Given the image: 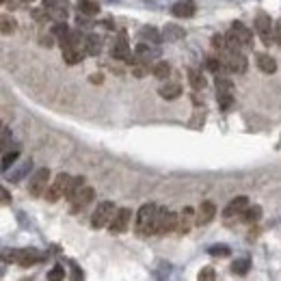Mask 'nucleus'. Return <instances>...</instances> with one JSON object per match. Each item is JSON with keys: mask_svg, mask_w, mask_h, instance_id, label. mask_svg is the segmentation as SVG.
Returning <instances> with one entry per match:
<instances>
[{"mask_svg": "<svg viewBox=\"0 0 281 281\" xmlns=\"http://www.w3.org/2000/svg\"><path fill=\"white\" fill-rule=\"evenodd\" d=\"M100 50H102V39H100L98 35H89V37H87V54L98 57Z\"/></svg>", "mask_w": 281, "mask_h": 281, "instance_id": "24", "label": "nucleus"}, {"mask_svg": "<svg viewBox=\"0 0 281 281\" xmlns=\"http://www.w3.org/2000/svg\"><path fill=\"white\" fill-rule=\"evenodd\" d=\"M22 2H31V0H22Z\"/></svg>", "mask_w": 281, "mask_h": 281, "instance_id": "44", "label": "nucleus"}, {"mask_svg": "<svg viewBox=\"0 0 281 281\" xmlns=\"http://www.w3.org/2000/svg\"><path fill=\"white\" fill-rule=\"evenodd\" d=\"M249 208V199L244 197V195H240V197H236V199H232V201H229V205L227 208H225V217H236V214H240V217H242V212L244 210Z\"/></svg>", "mask_w": 281, "mask_h": 281, "instance_id": "15", "label": "nucleus"}, {"mask_svg": "<svg viewBox=\"0 0 281 281\" xmlns=\"http://www.w3.org/2000/svg\"><path fill=\"white\" fill-rule=\"evenodd\" d=\"M59 43H61V52L67 65L80 63L82 57L87 54V37H82L78 31H69Z\"/></svg>", "mask_w": 281, "mask_h": 281, "instance_id": "1", "label": "nucleus"}, {"mask_svg": "<svg viewBox=\"0 0 281 281\" xmlns=\"http://www.w3.org/2000/svg\"><path fill=\"white\" fill-rule=\"evenodd\" d=\"M197 281H217V273H214L212 266H203L197 275Z\"/></svg>", "mask_w": 281, "mask_h": 281, "instance_id": "34", "label": "nucleus"}, {"mask_svg": "<svg viewBox=\"0 0 281 281\" xmlns=\"http://www.w3.org/2000/svg\"><path fill=\"white\" fill-rule=\"evenodd\" d=\"M80 188H84V178H82V175H80V178H74V180H72V186H69V193H67V199H69V201H72V199L76 197V193H78Z\"/></svg>", "mask_w": 281, "mask_h": 281, "instance_id": "33", "label": "nucleus"}, {"mask_svg": "<svg viewBox=\"0 0 281 281\" xmlns=\"http://www.w3.org/2000/svg\"><path fill=\"white\" fill-rule=\"evenodd\" d=\"M214 217H217V205H214L212 201H201V205L197 208L195 225H208V223H212Z\"/></svg>", "mask_w": 281, "mask_h": 281, "instance_id": "13", "label": "nucleus"}, {"mask_svg": "<svg viewBox=\"0 0 281 281\" xmlns=\"http://www.w3.org/2000/svg\"><path fill=\"white\" fill-rule=\"evenodd\" d=\"M48 180H50V169H39L37 173L31 178V182H28V193L33 195V197H41V195L48 193Z\"/></svg>", "mask_w": 281, "mask_h": 281, "instance_id": "8", "label": "nucleus"}, {"mask_svg": "<svg viewBox=\"0 0 281 281\" xmlns=\"http://www.w3.org/2000/svg\"><path fill=\"white\" fill-rule=\"evenodd\" d=\"M186 37V31L180 26H175V24H167V28H164V39L167 41H180V39Z\"/></svg>", "mask_w": 281, "mask_h": 281, "instance_id": "22", "label": "nucleus"}, {"mask_svg": "<svg viewBox=\"0 0 281 281\" xmlns=\"http://www.w3.org/2000/svg\"><path fill=\"white\" fill-rule=\"evenodd\" d=\"M223 65L229 69L232 74H244L247 72V57L238 50H225L223 52Z\"/></svg>", "mask_w": 281, "mask_h": 281, "instance_id": "7", "label": "nucleus"}, {"mask_svg": "<svg viewBox=\"0 0 281 281\" xmlns=\"http://www.w3.org/2000/svg\"><path fill=\"white\" fill-rule=\"evenodd\" d=\"M140 39H143V41H152V43H158L160 41V33L156 31V28H152V26H145V28H140Z\"/></svg>", "mask_w": 281, "mask_h": 281, "instance_id": "29", "label": "nucleus"}, {"mask_svg": "<svg viewBox=\"0 0 281 281\" xmlns=\"http://www.w3.org/2000/svg\"><path fill=\"white\" fill-rule=\"evenodd\" d=\"M0 195H2V203H9V201H11V197H9V190H7V188L0 190Z\"/></svg>", "mask_w": 281, "mask_h": 281, "instance_id": "42", "label": "nucleus"}, {"mask_svg": "<svg viewBox=\"0 0 281 281\" xmlns=\"http://www.w3.org/2000/svg\"><path fill=\"white\" fill-rule=\"evenodd\" d=\"M72 180H74V178H69L67 173H59L57 178H54V182L50 184L48 193H46V199H48V201L54 203V201H59L61 197H67L69 186H72Z\"/></svg>", "mask_w": 281, "mask_h": 281, "instance_id": "4", "label": "nucleus"}, {"mask_svg": "<svg viewBox=\"0 0 281 281\" xmlns=\"http://www.w3.org/2000/svg\"><path fill=\"white\" fill-rule=\"evenodd\" d=\"M110 57L117 59V61H130V41H128V33L119 31L117 41L110 48Z\"/></svg>", "mask_w": 281, "mask_h": 281, "instance_id": "10", "label": "nucleus"}, {"mask_svg": "<svg viewBox=\"0 0 281 281\" xmlns=\"http://www.w3.org/2000/svg\"><path fill=\"white\" fill-rule=\"evenodd\" d=\"M212 48L219 50V52H225L227 50V39L223 35H212Z\"/></svg>", "mask_w": 281, "mask_h": 281, "instance_id": "37", "label": "nucleus"}, {"mask_svg": "<svg viewBox=\"0 0 281 281\" xmlns=\"http://www.w3.org/2000/svg\"><path fill=\"white\" fill-rule=\"evenodd\" d=\"M197 7H195V0H178L171 7V13L175 18H193Z\"/></svg>", "mask_w": 281, "mask_h": 281, "instance_id": "14", "label": "nucleus"}, {"mask_svg": "<svg viewBox=\"0 0 281 281\" xmlns=\"http://www.w3.org/2000/svg\"><path fill=\"white\" fill-rule=\"evenodd\" d=\"M31 167H33V162H31V160H24V162H22V167H20L16 173H11V175H9V180H11V182H20V180L24 178V175H26L28 171H31Z\"/></svg>", "mask_w": 281, "mask_h": 281, "instance_id": "30", "label": "nucleus"}, {"mask_svg": "<svg viewBox=\"0 0 281 281\" xmlns=\"http://www.w3.org/2000/svg\"><path fill=\"white\" fill-rule=\"evenodd\" d=\"M130 221H132V210L130 208H119L117 210V214H115V219L110 221V232L113 234H121L128 229V225H130Z\"/></svg>", "mask_w": 281, "mask_h": 281, "instance_id": "11", "label": "nucleus"}, {"mask_svg": "<svg viewBox=\"0 0 281 281\" xmlns=\"http://www.w3.org/2000/svg\"><path fill=\"white\" fill-rule=\"evenodd\" d=\"M41 46H46V48L52 46V37H41Z\"/></svg>", "mask_w": 281, "mask_h": 281, "instance_id": "43", "label": "nucleus"}, {"mask_svg": "<svg viewBox=\"0 0 281 281\" xmlns=\"http://www.w3.org/2000/svg\"><path fill=\"white\" fill-rule=\"evenodd\" d=\"M188 80H190V84H193V89H197V91L205 89V78L197 72V69H193V67L188 69Z\"/></svg>", "mask_w": 281, "mask_h": 281, "instance_id": "26", "label": "nucleus"}, {"mask_svg": "<svg viewBox=\"0 0 281 281\" xmlns=\"http://www.w3.org/2000/svg\"><path fill=\"white\" fill-rule=\"evenodd\" d=\"M0 24H2V35H13L18 28V22L11 16H7V13L0 18Z\"/></svg>", "mask_w": 281, "mask_h": 281, "instance_id": "28", "label": "nucleus"}, {"mask_svg": "<svg viewBox=\"0 0 281 281\" xmlns=\"http://www.w3.org/2000/svg\"><path fill=\"white\" fill-rule=\"evenodd\" d=\"M43 9L57 22H65V18H67V4H65V0H43Z\"/></svg>", "mask_w": 281, "mask_h": 281, "instance_id": "12", "label": "nucleus"}, {"mask_svg": "<svg viewBox=\"0 0 281 281\" xmlns=\"http://www.w3.org/2000/svg\"><path fill=\"white\" fill-rule=\"evenodd\" d=\"M208 253L217 255V258H225V255H229V247L227 244H214V247H210Z\"/></svg>", "mask_w": 281, "mask_h": 281, "instance_id": "39", "label": "nucleus"}, {"mask_svg": "<svg viewBox=\"0 0 281 281\" xmlns=\"http://www.w3.org/2000/svg\"><path fill=\"white\" fill-rule=\"evenodd\" d=\"M89 80H91L93 84H102L104 82V76H102V74H91V78H89Z\"/></svg>", "mask_w": 281, "mask_h": 281, "instance_id": "41", "label": "nucleus"}, {"mask_svg": "<svg viewBox=\"0 0 281 281\" xmlns=\"http://www.w3.org/2000/svg\"><path fill=\"white\" fill-rule=\"evenodd\" d=\"M193 219H197L195 210H193V208H184L182 217H180V227H178V232H180V234H188L190 225H193Z\"/></svg>", "mask_w": 281, "mask_h": 281, "instance_id": "20", "label": "nucleus"}, {"mask_svg": "<svg viewBox=\"0 0 281 281\" xmlns=\"http://www.w3.org/2000/svg\"><path fill=\"white\" fill-rule=\"evenodd\" d=\"M160 95H162L164 100H178L180 95H182V84L180 82H167L160 87Z\"/></svg>", "mask_w": 281, "mask_h": 281, "instance_id": "18", "label": "nucleus"}, {"mask_svg": "<svg viewBox=\"0 0 281 281\" xmlns=\"http://www.w3.org/2000/svg\"><path fill=\"white\" fill-rule=\"evenodd\" d=\"M18 156H20L18 149H13V152H4V156H2V171H9V167L16 162Z\"/></svg>", "mask_w": 281, "mask_h": 281, "instance_id": "35", "label": "nucleus"}, {"mask_svg": "<svg viewBox=\"0 0 281 281\" xmlns=\"http://www.w3.org/2000/svg\"><path fill=\"white\" fill-rule=\"evenodd\" d=\"M205 65H208V69L212 74H221V69H223V61H219V59H214V57H208V61H205Z\"/></svg>", "mask_w": 281, "mask_h": 281, "instance_id": "38", "label": "nucleus"}, {"mask_svg": "<svg viewBox=\"0 0 281 281\" xmlns=\"http://www.w3.org/2000/svg\"><path fill=\"white\" fill-rule=\"evenodd\" d=\"M217 102L223 110H229L234 106V93H217Z\"/></svg>", "mask_w": 281, "mask_h": 281, "instance_id": "32", "label": "nucleus"}, {"mask_svg": "<svg viewBox=\"0 0 281 281\" xmlns=\"http://www.w3.org/2000/svg\"><path fill=\"white\" fill-rule=\"evenodd\" d=\"M217 93H234V82L223 74L217 76Z\"/></svg>", "mask_w": 281, "mask_h": 281, "instance_id": "25", "label": "nucleus"}, {"mask_svg": "<svg viewBox=\"0 0 281 281\" xmlns=\"http://www.w3.org/2000/svg\"><path fill=\"white\" fill-rule=\"evenodd\" d=\"M93 188L91 186H84V188H80L78 193H76V197L72 199V203H74V210H78V208H82V205H87V203H91L93 201Z\"/></svg>", "mask_w": 281, "mask_h": 281, "instance_id": "16", "label": "nucleus"}, {"mask_svg": "<svg viewBox=\"0 0 281 281\" xmlns=\"http://www.w3.org/2000/svg\"><path fill=\"white\" fill-rule=\"evenodd\" d=\"M115 214H117V210H115V203L113 201H102L98 203V208H95L93 217H91V225L95 229H102L110 225V221L115 219Z\"/></svg>", "mask_w": 281, "mask_h": 281, "instance_id": "5", "label": "nucleus"}, {"mask_svg": "<svg viewBox=\"0 0 281 281\" xmlns=\"http://www.w3.org/2000/svg\"><path fill=\"white\" fill-rule=\"evenodd\" d=\"M258 67L262 69L264 74H275L277 72V61H275L270 54L262 52V54H258Z\"/></svg>", "mask_w": 281, "mask_h": 281, "instance_id": "17", "label": "nucleus"}, {"mask_svg": "<svg viewBox=\"0 0 281 281\" xmlns=\"http://www.w3.org/2000/svg\"><path fill=\"white\" fill-rule=\"evenodd\" d=\"M225 39H227V50L242 52V50L253 48V33H251V28H247L242 22H234L229 33L225 35Z\"/></svg>", "mask_w": 281, "mask_h": 281, "instance_id": "2", "label": "nucleus"}, {"mask_svg": "<svg viewBox=\"0 0 281 281\" xmlns=\"http://www.w3.org/2000/svg\"><path fill=\"white\" fill-rule=\"evenodd\" d=\"M67 33H69V31H67V26H65V22H57V24L52 26V35H57L59 41H61V39H63Z\"/></svg>", "mask_w": 281, "mask_h": 281, "instance_id": "40", "label": "nucleus"}, {"mask_svg": "<svg viewBox=\"0 0 281 281\" xmlns=\"http://www.w3.org/2000/svg\"><path fill=\"white\" fill-rule=\"evenodd\" d=\"M7 260H11V262H16L20 266H33L41 260V255H39L37 249H13L9 251Z\"/></svg>", "mask_w": 281, "mask_h": 281, "instance_id": "9", "label": "nucleus"}, {"mask_svg": "<svg viewBox=\"0 0 281 281\" xmlns=\"http://www.w3.org/2000/svg\"><path fill=\"white\" fill-rule=\"evenodd\" d=\"M152 74H154L156 78H160V80H167V76L171 74V67H169L167 61H158V63L152 67Z\"/></svg>", "mask_w": 281, "mask_h": 281, "instance_id": "27", "label": "nucleus"}, {"mask_svg": "<svg viewBox=\"0 0 281 281\" xmlns=\"http://www.w3.org/2000/svg\"><path fill=\"white\" fill-rule=\"evenodd\" d=\"M260 219H262V208H260V205H249V208L242 212L244 223H258Z\"/></svg>", "mask_w": 281, "mask_h": 281, "instance_id": "23", "label": "nucleus"}, {"mask_svg": "<svg viewBox=\"0 0 281 281\" xmlns=\"http://www.w3.org/2000/svg\"><path fill=\"white\" fill-rule=\"evenodd\" d=\"M63 279H65V268H63L61 264H57L48 273V281H63Z\"/></svg>", "mask_w": 281, "mask_h": 281, "instance_id": "36", "label": "nucleus"}, {"mask_svg": "<svg viewBox=\"0 0 281 281\" xmlns=\"http://www.w3.org/2000/svg\"><path fill=\"white\" fill-rule=\"evenodd\" d=\"M249 268H251V262H249L247 258L236 260V262L232 264V273H234V275H247Z\"/></svg>", "mask_w": 281, "mask_h": 281, "instance_id": "31", "label": "nucleus"}, {"mask_svg": "<svg viewBox=\"0 0 281 281\" xmlns=\"http://www.w3.org/2000/svg\"><path fill=\"white\" fill-rule=\"evenodd\" d=\"M255 33L260 35V39H262V43H266V46H270V43L275 41L273 20H270L268 13L260 11L258 16H255Z\"/></svg>", "mask_w": 281, "mask_h": 281, "instance_id": "6", "label": "nucleus"}, {"mask_svg": "<svg viewBox=\"0 0 281 281\" xmlns=\"http://www.w3.org/2000/svg\"><path fill=\"white\" fill-rule=\"evenodd\" d=\"M156 212H158V205L154 203H145L139 208L137 212V223H134V229H137V234L140 238H145V236H154V221H156Z\"/></svg>", "mask_w": 281, "mask_h": 281, "instance_id": "3", "label": "nucleus"}, {"mask_svg": "<svg viewBox=\"0 0 281 281\" xmlns=\"http://www.w3.org/2000/svg\"><path fill=\"white\" fill-rule=\"evenodd\" d=\"M78 13L80 16H98L100 13V7H98V2H93V0H80L78 2Z\"/></svg>", "mask_w": 281, "mask_h": 281, "instance_id": "21", "label": "nucleus"}, {"mask_svg": "<svg viewBox=\"0 0 281 281\" xmlns=\"http://www.w3.org/2000/svg\"><path fill=\"white\" fill-rule=\"evenodd\" d=\"M180 227V217L175 212H167V217H164V223H162V229H160V236H167L171 232H178Z\"/></svg>", "mask_w": 281, "mask_h": 281, "instance_id": "19", "label": "nucleus"}]
</instances>
